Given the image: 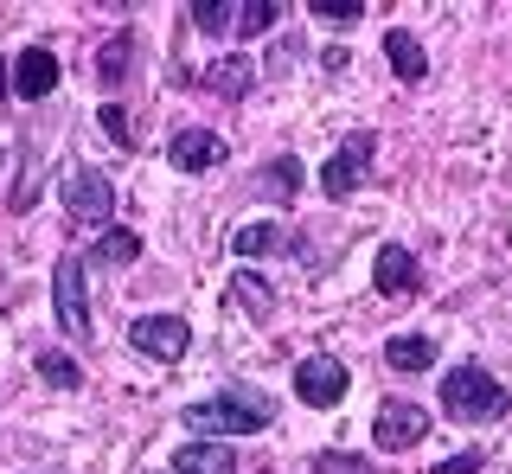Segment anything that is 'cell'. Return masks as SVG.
Masks as SVG:
<instances>
[{
    "label": "cell",
    "mask_w": 512,
    "mask_h": 474,
    "mask_svg": "<svg viewBox=\"0 0 512 474\" xmlns=\"http://www.w3.org/2000/svg\"><path fill=\"white\" fill-rule=\"evenodd\" d=\"M180 423H186L192 436H218V442H231V436H263L269 423H276V398H269V391H256V385H224L218 398L186 404Z\"/></svg>",
    "instance_id": "cell-1"
},
{
    "label": "cell",
    "mask_w": 512,
    "mask_h": 474,
    "mask_svg": "<svg viewBox=\"0 0 512 474\" xmlns=\"http://www.w3.org/2000/svg\"><path fill=\"white\" fill-rule=\"evenodd\" d=\"M506 404H512V391L487 366H474V359H468V366H455V372H442V410L455 423H500Z\"/></svg>",
    "instance_id": "cell-2"
},
{
    "label": "cell",
    "mask_w": 512,
    "mask_h": 474,
    "mask_svg": "<svg viewBox=\"0 0 512 474\" xmlns=\"http://www.w3.org/2000/svg\"><path fill=\"white\" fill-rule=\"evenodd\" d=\"M58 199H64V218H71V225H103L109 231V218H116V186L103 180V167H64Z\"/></svg>",
    "instance_id": "cell-3"
},
{
    "label": "cell",
    "mask_w": 512,
    "mask_h": 474,
    "mask_svg": "<svg viewBox=\"0 0 512 474\" xmlns=\"http://www.w3.org/2000/svg\"><path fill=\"white\" fill-rule=\"evenodd\" d=\"M372 154H378V135L372 129H359V135H346L340 148L320 161V193H327L333 205L340 199H352L365 186V173H372Z\"/></svg>",
    "instance_id": "cell-4"
},
{
    "label": "cell",
    "mask_w": 512,
    "mask_h": 474,
    "mask_svg": "<svg viewBox=\"0 0 512 474\" xmlns=\"http://www.w3.org/2000/svg\"><path fill=\"white\" fill-rule=\"evenodd\" d=\"M128 346L141 359H154V366H180L192 353V321H180V314H135L128 321Z\"/></svg>",
    "instance_id": "cell-5"
},
{
    "label": "cell",
    "mask_w": 512,
    "mask_h": 474,
    "mask_svg": "<svg viewBox=\"0 0 512 474\" xmlns=\"http://www.w3.org/2000/svg\"><path fill=\"white\" fill-rule=\"evenodd\" d=\"M52 314H58L64 340H77V346L90 340V295H84V257H58V263H52Z\"/></svg>",
    "instance_id": "cell-6"
},
{
    "label": "cell",
    "mask_w": 512,
    "mask_h": 474,
    "mask_svg": "<svg viewBox=\"0 0 512 474\" xmlns=\"http://www.w3.org/2000/svg\"><path fill=\"white\" fill-rule=\"evenodd\" d=\"M346 391H352V372H346L333 353H308V359L295 366V398L308 404V410H333Z\"/></svg>",
    "instance_id": "cell-7"
},
{
    "label": "cell",
    "mask_w": 512,
    "mask_h": 474,
    "mask_svg": "<svg viewBox=\"0 0 512 474\" xmlns=\"http://www.w3.org/2000/svg\"><path fill=\"white\" fill-rule=\"evenodd\" d=\"M423 436H429L423 404H410V398H384V404H378V417H372V442H378L384 455H404V449H416Z\"/></svg>",
    "instance_id": "cell-8"
},
{
    "label": "cell",
    "mask_w": 512,
    "mask_h": 474,
    "mask_svg": "<svg viewBox=\"0 0 512 474\" xmlns=\"http://www.w3.org/2000/svg\"><path fill=\"white\" fill-rule=\"evenodd\" d=\"M58 84H64V71H58L52 45H26V52L13 58V97H20V103H45Z\"/></svg>",
    "instance_id": "cell-9"
},
{
    "label": "cell",
    "mask_w": 512,
    "mask_h": 474,
    "mask_svg": "<svg viewBox=\"0 0 512 474\" xmlns=\"http://www.w3.org/2000/svg\"><path fill=\"white\" fill-rule=\"evenodd\" d=\"M224 161H231V141L218 129H180L167 141V167H180V173H212Z\"/></svg>",
    "instance_id": "cell-10"
},
{
    "label": "cell",
    "mask_w": 512,
    "mask_h": 474,
    "mask_svg": "<svg viewBox=\"0 0 512 474\" xmlns=\"http://www.w3.org/2000/svg\"><path fill=\"white\" fill-rule=\"evenodd\" d=\"M167 474H237V455L218 436H192L167 455Z\"/></svg>",
    "instance_id": "cell-11"
},
{
    "label": "cell",
    "mask_w": 512,
    "mask_h": 474,
    "mask_svg": "<svg viewBox=\"0 0 512 474\" xmlns=\"http://www.w3.org/2000/svg\"><path fill=\"white\" fill-rule=\"evenodd\" d=\"M372 282H378V295H391V302H397V295H416V282H423V276H416V257H410L404 244H378Z\"/></svg>",
    "instance_id": "cell-12"
},
{
    "label": "cell",
    "mask_w": 512,
    "mask_h": 474,
    "mask_svg": "<svg viewBox=\"0 0 512 474\" xmlns=\"http://www.w3.org/2000/svg\"><path fill=\"white\" fill-rule=\"evenodd\" d=\"M128 263H141V237H135V231H122V225L96 231V244H90L84 270H128Z\"/></svg>",
    "instance_id": "cell-13"
},
{
    "label": "cell",
    "mask_w": 512,
    "mask_h": 474,
    "mask_svg": "<svg viewBox=\"0 0 512 474\" xmlns=\"http://www.w3.org/2000/svg\"><path fill=\"white\" fill-rule=\"evenodd\" d=\"M384 366H391V372H429V366H436V340H429V334H391V340H384Z\"/></svg>",
    "instance_id": "cell-14"
},
{
    "label": "cell",
    "mask_w": 512,
    "mask_h": 474,
    "mask_svg": "<svg viewBox=\"0 0 512 474\" xmlns=\"http://www.w3.org/2000/svg\"><path fill=\"white\" fill-rule=\"evenodd\" d=\"M128 71H135V33H116L109 45H96V84L103 90H122Z\"/></svg>",
    "instance_id": "cell-15"
},
{
    "label": "cell",
    "mask_w": 512,
    "mask_h": 474,
    "mask_svg": "<svg viewBox=\"0 0 512 474\" xmlns=\"http://www.w3.org/2000/svg\"><path fill=\"white\" fill-rule=\"evenodd\" d=\"M384 58H391V71L404 77V84H423V77H429V52L404 33V26H391V33H384Z\"/></svg>",
    "instance_id": "cell-16"
},
{
    "label": "cell",
    "mask_w": 512,
    "mask_h": 474,
    "mask_svg": "<svg viewBox=\"0 0 512 474\" xmlns=\"http://www.w3.org/2000/svg\"><path fill=\"white\" fill-rule=\"evenodd\" d=\"M282 244H288V237H282L276 218H250V225H237V231H231V257H244V263L269 257V250H282Z\"/></svg>",
    "instance_id": "cell-17"
},
{
    "label": "cell",
    "mask_w": 512,
    "mask_h": 474,
    "mask_svg": "<svg viewBox=\"0 0 512 474\" xmlns=\"http://www.w3.org/2000/svg\"><path fill=\"white\" fill-rule=\"evenodd\" d=\"M231 308H244L250 321H263V314H276V289H269L256 270H237L231 276Z\"/></svg>",
    "instance_id": "cell-18"
},
{
    "label": "cell",
    "mask_w": 512,
    "mask_h": 474,
    "mask_svg": "<svg viewBox=\"0 0 512 474\" xmlns=\"http://www.w3.org/2000/svg\"><path fill=\"white\" fill-rule=\"evenodd\" d=\"M250 84H256L250 58H218V65H205V90H218V97H244Z\"/></svg>",
    "instance_id": "cell-19"
},
{
    "label": "cell",
    "mask_w": 512,
    "mask_h": 474,
    "mask_svg": "<svg viewBox=\"0 0 512 474\" xmlns=\"http://www.w3.org/2000/svg\"><path fill=\"white\" fill-rule=\"evenodd\" d=\"M192 26H199L205 39H224V33H237V0H192Z\"/></svg>",
    "instance_id": "cell-20"
},
{
    "label": "cell",
    "mask_w": 512,
    "mask_h": 474,
    "mask_svg": "<svg viewBox=\"0 0 512 474\" xmlns=\"http://www.w3.org/2000/svg\"><path fill=\"white\" fill-rule=\"evenodd\" d=\"M263 193L276 199V205H288V199L301 193V161H295V154H276V161L263 167Z\"/></svg>",
    "instance_id": "cell-21"
},
{
    "label": "cell",
    "mask_w": 512,
    "mask_h": 474,
    "mask_svg": "<svg viewBox=\"0 0 512 474\" xmlns=\"http://www.w3.org/2000/svg\"><path fill=\"white\" fill-rule=\"evenodd\" d=\"M276 20H282V0H237V39L276 33Z\"/></svg>",
    "instance_id": "cell-22"
},
{
    "label": "cell",
    "mask_w": 512,
    "mask_h": 474,
    "mask_svg": "<svg viewBox=\"0 0 512 474\" xmlns=\"http://www.w3.org/2000/svg\"><path fill=\"white\" fill-rule=\"evenodd\" d=\"M32 366H39V378H45L52 391H84V366H77V359H64V353H39Z\"/></svg>",
    "instance_id": "cell-23"
},
{
    "label": "cell",
    "mask_w": 512,
    "mask_h": 474,
    "mask_svg": "<svg viewBox=\"0 0 512 474\" xmlns=\"http://www.w3.org/2000/svg\"><path fill=\"white\" fill-rule=\"evenodd\" d=\"M308 13H314L320 26H333V33H346V26H359L365 0H308Z\"/></svg>",
    "instance_id": "cell-24"
},
{
    "label": "cell",
    "mask_w": 512,
    "mask_h": 474,
    "mask_svg": "<svg viewBox=\"0 0 512 474\" xmlns=\"http://www.w3.org/2000/svg\"><path fill=\"white\" fill-rule=\"evenodd\" d=\"M314 474H378L365 455H352V449H320L314 455Z\"/></svg>",
    "instance_id": "cell-25"
},
{
    "label": "cell",
    "mask_w": 512,
    "mask_h": 474,
    "mask_svg": "<svg viewBox=\"0 0 512 474\" xmlns=\"http://www.w3.org/2000/svg\"><path fill=\"white\" fill-rule=\"evenodd\" d=\"M96 122H103V135L116 141L122 154H135V129H128V109L122 103H103V109H96Z\"/></svg>",
    "instance_id": "cell-26"
},
{
    "label": "cell",
    "mask_w": 512,
    "mask_h": 474,
    "mask_svg": "<svg viewBox=\"0 0 512 474\" xmlns=\"http://www.w3.org/2000/svg\"><path fill=\"white\" fill-rule=\"evenodd\" d=\"M487 468V449H461V455H448V462H436L429 474H480Z\"/></svg>",
    "instance_id": "cell-27"
},
{
    "label": "cell",
    "mask_w": 512,
    "mask_h": 474,
    "mask_svg": "<svg viewBox=\"0 0 512 474\" xmlns=\"http://www.w3.org/2000/svg\"><path fill=\"white\" fill-rule=\"evenodd\" d=\"M352 65V58H346V45H327V52H320V71H333V77H340Z\"/></svg>",
    "instance_id": "cell-28"
},
{
    "label": "cell",
    "mask_w": 512,
    "mask_h": 474,
    "mask_svg": "<svg viewBox=\"0 0 512 474\" xmlns=\"http://www.w3.org/2000/svg\"><path fill=\"white\" fill-rule=\"evenodd\" d=\"M0 97H13V65L0 58Z\"/></svg>",
    "instance_id": "cell-29"
}]
</instances>
